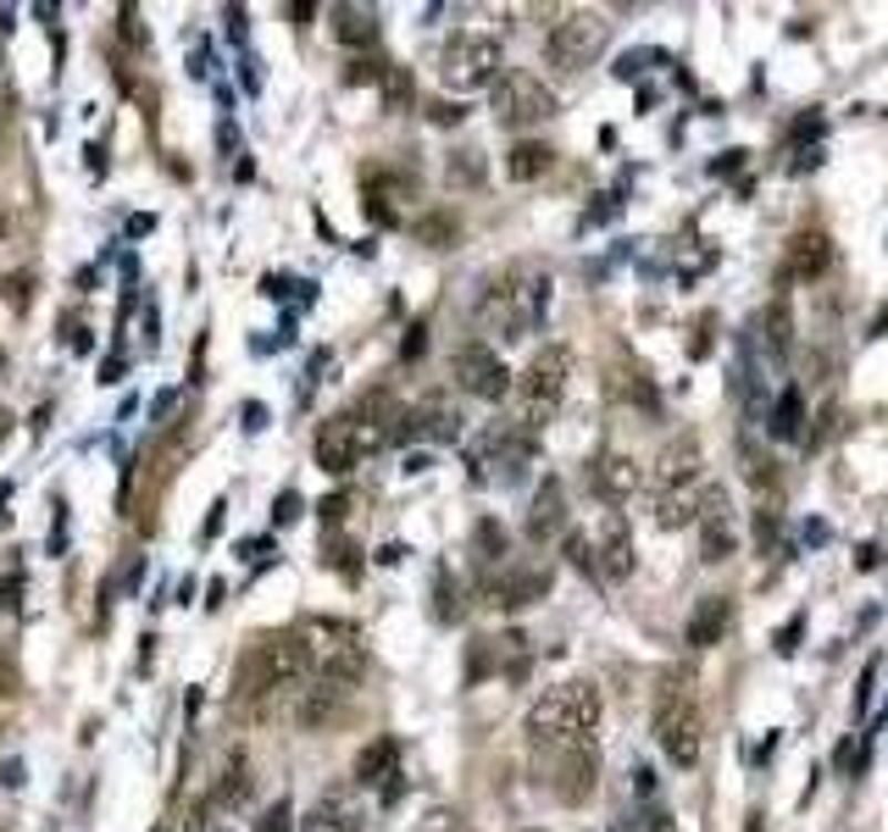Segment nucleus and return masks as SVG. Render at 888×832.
I'll list each match as a JSON object with an SVG mask.
<instances>
[{
    "instance_id": "nucleus-3",
    "label": "nucleus",
    "mask_w": 888,
    "mask_h": 832,
    "mask_svg": "<svg viewBox=\"0 0 888 832\" xmlns=\"http://www.w3.org/2000/svg\"><path fill=\"white\" fill-rule=\"evenodd\" d=\"M595 727H600V688L595 683H556L528 710V738L550 743V749L584 743V738H595Z\"/></svg>"
},
{
    "instance_id": "nucleus-51",
    "label": "nucleus",
    "mask_w": 888,
    "mask_h": 832,
    "mask_svg": "<svg viewBox=\"0 0 888 832\" xmlns=\"http://www.w3.org/2000/svg\"><path fill=\"white\" fill-rule=\"evenodd\" d=\"M0 239H7V211H0Z\"/></svg>"
},
{
    "instance_id": "nucleus-41",
    "label": "nucleus",
    "mask_w": 888,
    "mask_h": 832,
    "mask_svg": "<svg viewBox=\"0 0 888 832\" xmlns=\"http://www.w3.org/2000/svg\"><path fill=\"white\" fill-rule=\"evenodd\" d=\"M18 605H23V578L12 572L7 583H0V611H18Z\"/></svg>"
},
{
    "instance_id": "nucleus-10",
    "label": "nucleus",
    "mask_w": 888,
    "mask_h": 832,
    "mask_svg": "<svg viewBox=\"0 0 888 832\" xmlns=\"http://www.w3.org/2000/svg\"><path fill=\"white\" fill-rule=\"evenodd\" d=\"M550 788H556V799L561 804H584L589 793H595V782H600V749H595V738H584V743H561L556 749V760H550V777H545Z\"/></svg>"
},
{
    "instance_id": "nucleus-9",
    "label": "nucleus",
    "mask_w": 888,
    "mask_h": 832,
    "mask_svg": "<svg viewBox=\"0 0 888 832\" xmlns=\"http://www.w3.org/2000/svg\"><path fill=\"white\" fill-rule=\"evenodd\" d=\"M495 123H506V128H528V123H545L550 112H556V90H545V79H534V73H500L495 79Z\"/></svg>"
},
{
    "instance_id": "nucleus-50",
    "label": "nucleus",
    "mask_w": 888,
    "mask_h": 832,
    "mask_svg": "<svg viewBox=\"0 0 888 832\" xmlns=\"http://www.w3.org/2000/svg\"><path fill=\"white\" fill-rule=\"evenodd\" d=\"M7 434H12V416H7V410H0V439H7Z\"/></svg>"
},
{
    "instance_id": "nucleus-2",
    "label": "nucleus",
    "mask_w": 888,
    "mask_h": 832,
    "mask_svg": "<svg viewBox=\"0 0 888 832\" xmlns=\"http://www.w3.org/2000/svg\"><path fill=\"white\" fill-rule=\"evenodd\" d=\"M306 677H317L306 638H300V633H267V638H256V644L245 649V661H239L234 705L250 710L256 699H272V694H283V688H300Z\"/></svg>"
},
{
    "instance_id": "nucleus-33",
    "label": "nucleus",
    "mask_w": 888,
    "mask_h": 832,
    "mask_svg": "<svg viewBox=\"0 0 888 832\" xmlns=\"http://www.w3.org/2000/svg\"><path fill=\"white\" fill-rule=\"evenodd\" d=\"M500 555H506V528L484 517V522H478V561H484V566H495Z\"/></svg>"
},
{
    "instance_id": "nucleus-39",
    "label": "nucleus",
    "mask_w": 888,
    "mask_h": 832,
    "mask_svg": "<svg viewBox=\"0 0 888 832\" xmlns=\"http://www.w3.org/2000/svg\"><path fill=\"white\" fill-rule=\"evenodd\" d=\"M422 350H427V322H411V327H405V344H400V355H405V361H416Z\"/></svg>"
},
{
    "instance_id": "nucleus-25",
    "label": "nucleus",
    "mask_w": 888,
    "mask_h": 832,
    "mask_svg": "<svg viewBox=\"0 0 888 832\" xmlns=\"http://www.w3.org/2000/svg\"><path fill=\"white\" fill-rule=\"evenodd\" d=\"M411 189L400 184V178H383V173H372L366 178V217L378 222V228H394L400 222V200H405Z\"/></svg>"
},
{
    "instance_id": "nucleus-37",
    "label": "nucleus",
    "mask_w": 888,
    "mask_h": 832,
    "mask_svg": "<svg viewBox=\"0 0 888 832\" xmlns=\"http://www.w3.org/2000/svg\"><path fill=\"white\" fill-rule=\"evenodd\" d=\"M567 555H572L578 572H595V566H600V561H595V544H589L584 533H567Z\"/></svg>"
},
{
    "instance_id": "nucleus-12",
    "label": "nucleus",
    "mask_w": 888,
    "mask_h": 832,
    "mask_svg": "<svg viewBox=\"0 0 888 832\" xmlns=\"http://www.w3.org/2000/svg\"><path fill=\"white\" fill-rule=\"evenodd\" d=\"M739 550V528H733V511H727V495L711 489L705 511H700V561H727Z\"/></svg>"
},
{
    "instance_id": "nucleus-20",
    "label": "nucleus",
    "mask_w": 888,
    "mask_h": 832,
    "mask_svg": "<svg viewBox=\"0 0 888 832\" xmlns=\"http://www.w3.org/2000/svg\"><path fill=\"white\" fill-rule=\"evenodd\" d=\"M344 699H350V688H344V683H322V677H317V683L306 688V699H300V710H295V716H300V727H311V732H317V727L339 721Z\"/></svg>"
},
{
    "instance_id": "nucleus-40",
    "label": "nucleus",
    "mask_w": 888,
    "mask_h": 832,
    "mask_svg": "<svg viewBox=\"0 0 888 832\" xmlns=\"http://www.w3.org/2000/svg\"><path fill=\"white\" fill-rule=\"evenodd\" d=\"M877 672H882V666H877V661H866V672H860V688H855V710H866V705H871V683H877Z\"/></svg>"
},
{
    "instance_id": "nucleus-7",
    "label": "nucleus",
    "mask_w": 888,
    "mask_h": 832,
    "mask_svg": "<svg viewBox=\"0 0 888 832\" xmlns=\"http://www.w3.org/2000/svg\"><path fill=\"white\" fill-rule=\"evenodd\" d=\"M606 45H611V23H606L600 12H567V18L545 34V56H550V67H561V73H584L589 62L606 56Z\"/></svg>"
},
{
    "instance_id": "nucleus-42",
    "label": "nucleus",
    "mask_w": 888,
    "mask_h": 832,
    "mask_svg": "<svg viewBox=\"0 0 888 832\" xmlns=\"http://www.w3.org/2000/svg\"><path fill=\"white\" fill-rule=\"evenodd\" d=\"M256 832H295V826H289V804H283V799H278V804H272V810H267V821H261V826H256Z\"/></svg>"
},
{
    "instance_id": "nucleus-45",
    "label": "nucleus",
    "mask_w": 888,
    "mask_h": 832,
    "mask_svg": "<svg viewBox=\"0 0 888 832\" xmlns=\"http://www.w3.org/2000/svg\"><path fill=\"white\" fill-rule=\"evenodd\" d=\"M344 511H350V495H333V500H322V522H328V528H339V522H344Z\"/></svg>"
},
{
    "instance_id": "nucleus-8",
    "label": "nucleus",
    "mask_w": 888,
    "mask_h": 832,
    "mask_svg": "<svg viewBox=\"0 0 888 832\" xmlns=\"http://www.w3.org/2000/svg\"><path fill=\"white\" fill-rule=\"evenodd\" d=\"M438 79L451 90H495L500 79V40L495 34H456L438 51Z\"/></svg>"
},
{
    "instance_id": "nucleus-43",
    "label": "nucleus",
    "mask_w": 888,
    "mask_h": 832,
    "mask_svg": "<svg viewBox=\"0 0 888 832\" xmlns=\"http://www.w3.org/2000/svg\"><path fill=\"white\" fill-rule=\"evenodd\" d=\"M427 117H433V123H462V117H467V106H462V101H456V106H451V101H433V106H427Z\"/></svg>"
},
{
    "instance_id": "nucleus-35",
    "label": "nucleus",
    "mask_w": 888,
    "mask_h": 832,
    "mask_svg": "<svg viewBox=\"0 0 888 832\" xmlns=\"http://www.w3.org/2000/svg\"><path fill=\"white\" fill-rule=\"evenodd\" d=\"M462 616V589L451 583V572H438V622H456Z\"/></svg>"
},
{
    "instance_id": "nucleus-26",
    "label": "nucleus",
    "mask_w": 888,
    "mask_h": 832,
    "mask_svg": "<svg viewBox=\"0 0 888 832\" xmlns=\"http://www.w3.org/2000/svg\"><path fill=\"white\" fill-rule=\"evenodd\" d=\"M550 156H556L550 145H539V139H523V145L506 156V173H512L517 184H534V178H545V173H550Z\"/></svg>"
},
{
    "instance_id": "nucleus-17",
    "label": "nucleus",
    "mask_w": 888,
    "mask_h": 832,
    "mask_svg": "<svg viewBox=\"0 0 888 832\" xmlns=\"http://www.w3.org/2000/svg\"><path fill=\"white\" fill-rule=\"evenodd\" d=\"M827 261H833V245H827V233H816V228H799V233L788 239L783 278H822V272H827Z\"/></svg>"
},
{
    "instance_id": "nucleus-4",
    "label": "nucleus",
    "mask_w": 888,
    "mask_h": 832,
    "mask_svg": "<svg viewBox=\"0 0 888 832\" xmlns=\"http://www.w3.org/2000/svg\"><path fill=\"white\" fill-rule=\"evenodd\" d=\"M567 383H572V350H567V344H545V350H534V361L523 366V377H517V388H512L517 428H523V434L545 428L550 416L561 410Z\"/></svg>"
},
{
    "instance_id": "nucleus-11",
    "label": "nucleus",
    "mask_w": 888,
    "mask_h": 832,
    "mask_svg": "<svg viewBox=\"0 0 888 832\" xmlns=\"http://www.w3.org/2000/svg\"><path fill=\"white\" fill-rule=\"evenodd\" d=\"M456 383L467 388V394H478V399H506L517 383H512V372H506V361L484 344V339H473V344H462L456 350Z\"/></svg>"
},
{
    "instance_id": "nucleus-48",
    "label": "nucleus",
    "mask_w": 888,
    "mask_h": 832,
    "mask_svg": "<svg viewBox=\"0 0 888 832\" xmlns=\"http://www.w3.org/2000/svg\"><path fill=\"white\" fill-rule=\"evenodd\" d=\"M223 511H228V506H223V500H217V506H211V517H206V539H211V533H217V528H223Z\"/></svg>"
},
{
    "instance_id": "nucleus-19",
    "label": "nucleus",
    "mask_w": 888,
    "mask_h": 832,
    "mask_svg": "<svg viewBox=\"0 0 888 832\" xmlns=\"http://www.w3.org/2000/svg\"><path fill=\"white\" fill-rule=\"evenodd\" d=\"M300 832H361V804L350 793H322L300 821Z\"/></svg>"
},
{
    "instance_id": "nucleus-22",
    "label": "nucleus",
    "mask_w": 888,
    "mask_h": 832,
    "mask_svg": "<svg viewBox=\"0 0 888 832\" xmlns=\"http://www.w3.org/2000/svg\"><path fill=\"white\" fill-rule=\"evenodd\" d=\"M755 339L766 344L772 361H783V355L794 350V311H788V300H772V305L755 316Z\"/></svg>"
},
{
    "instance_id": "nucleus-16",
    "label": "nucleus",
    "mask_w": 888,
    "mask_h": 832,
    "mask_svg": "<svg viewBox=\"0 0 888 832\" xmlns=\"http://www.w3.org/2000/svg\"><path fill=\"white\" fill-rule=\"evenodd\" d=\"M650 483H655V495H672V489H683V483H700V445H694V439L667 445L661 461H655V472H650Z\"/></svg>"
},
{
    "instance_id": "nucleus-14",
    "label": "nucleus",
    "mask_w": 888,
    "mask_h": 832,
    "mask_svg": "<svg viewBox=\"0 0 888 832\" xmlns=\"http://www.w3.org/2000/svg\"><path fill=\"white\" fill-rule=\"evenodd\" d=\"M595 555H600V572H606L611 583H622V578L633 572V533H628V517H622V511H606V517H600V544H595Z\"/></svg>"
},
{
    "instance_id": "nucleus-49",
    "label": "nucleus",
    "mask_w": 888,
    "mask_h": 832,
    "mask_svg": "<svg viewBox=\"0 0 888 832\" xmlns=\"http://www.w3.org/2000/svg\"><path fill=\"white\" fill-rule=\"evenodd\" d=\"M650 832H678V826H672L667 815H655V826H650Z\"/></svg>"
},
{
    "instance_id": "nucleus-13",
    "label": "nucleus",
    "mask_w": 888,
    "mask_h": 832,
    "mask_svg": "<svg viewBox=\"0 0 888 832\" xmlns=\"http://www.w3.org/2000/svg\"><path fill=\"white\" fill-rule=\"evenodd\" d=\"M589 478H595V495H600V500H611V506L633 500V495H639V483H644L639 461H633V456H622V450H606V456H595Z\"/></svg>"
},
{
    "instance_id": "nucleus-18",
    "label": "nucleus",
    "mask_w": 888,
    "mask_h": 832,
    "mask_svg": "<svg viewBox=\"0 0 888 832\" xmlns=\"http://www.w3.org/2000/svg\"><path fill=\"white\" fill-rule=\"evenodd\" d=\"M550 594V566H523V572H506V578H495L489 583V600L495 605H534V600H545Z\"/></svg>"
},
{
    "instance_id": "nucleus-30",
    "label": "nucleus",
    "mask_w": 888,
    "mask_h": 832,
    "mask_svg": "<svg viewBox=\"0 0 888 832\" xmlns=\"http://www.w3.org/2000/svg\"><path fill=\"white\" fill-rule=\"evenodd\" d=\"M799 423H805V394L799 388H783L777 410H772V434L777 439H799Z\"/></svg>"
},
{
    "instance_id": "nucleus-32",
    "label": "nucleus",
    "mask_w": 888,
    "mask_h": 832,
    "mask_svg": "<svg viewBox=\"0 0 888 832\" xmlns=\"http://www.w3.org/2000/svg\"><path fill=\"white\" fill-rule=\"evenodd\" d=\"M383 106H389V112H405V106H411V73H405V67H383Z\"/></svg>"
},
{
    "instance_id": "nucleus-23",
    "label": "nucleus",
    "mask_w": 888,
    "mask_h": 832,
    "mask_svg": "<svg viewBox=\"0 0 888 832\" xmlns=\"http://www.w3.org/2000/svg\"><path fill=\"white\" fill-rule=\"evenodd\" d=\"M705 500H711V489H705V483H683V489H672V495H661V500H655V522H661V528L700 522Z\"/></svg>"
},
{
    "instance_id": "nucleus-1",
    "label": "nucleus",
    "mask_w": 888,
    "mask_h": 832,
    "mask_svg": "<svg viewBox=\"0 0 888 832\" xmlns=\"http://www.w3.org/2000/svg\"><path fill=\"white\" fill-rule=\"evenodd\" d=\"M550 311V272L539 261H512L500 267L484 294H478V322L500 339H528Z\"/></svg>"
},
{
    "instance_id": "nucleus-27",
    "label": "nucleus",
    "mask_w": 888,
    "mask_h": 832,
    "mask_svg": "<svg viewBox=\"0 0 888 832\" xmlns=\"http://www.w3.org/2000/svg\"><path fill=\"white\" fill-rule=\"evenodd\" d=\"M333 34L344 45H372L378 40V18L366 7H333Z\"/></svg>"
},
{
    "instance_id": "nucleus-38",
    "label": "nucleus",
    "mask_w": 888,
    "mask_h": 832,
    "mask_svg": "<svg viewBox=\"0 0 888 832\" xmlns=\"http://www.w3.org/2000/svg\"><path fill=\"white\" fill-rule=\"evenodd\" d=\"M29 283H34L29 272H12L7 283H0V289H7V300H12V311H29Z\"/></svg>"
},
{
    "instance_id": "nucleus-44",
    "label": "nucleus",
    "mask_w": 888,
    "mask_h": 832,
    "mask_svg": "<svg viewBox=\"0 0 888 832\" xmlns=\"http://www.w3.org/2000/svg\"><path fill=\"white\" fill-rule=\"evenodd\" d=\"M272 517H278V528H289V522L300 517V495H278V506H272Z\"/></svg>"
},
{
    "instance_id": "nucleus-29",
    "label": "nucleus",
    "mask_w": 888,
    "mask_h": 832,
    "mask_svg": "<svg viewBox=\"0 0 888 832\" xmlns=\"http://www.w3.org/2000/svg\"><path fill=\"white\" fill-rule=\"evenodd\" d=\"M411 233H416V239H422L427 250H444V245H456V233H462V222H456L451 211H427V217H422V222H416Z\"/></svg>"
},
{
    "instance_id": "nucleus-47",
    "label": "nucleus",
    "mask_w": 888,
    "mask_h": 832,
    "mask_svg": "<svg viewBox=\"0 0 888 832\" xmlns=\"http://www.w3.org/2000/svg\"><path fill=\"white\" fill-rule=\"evenodd\" d=\"M772 533H777V511H766V506H761V517H755V539H761V550L772 544Z\"/></svg>"
},
{
    "instance_id": "nucleus-28",
    "label": "nucleus",
    "mask_w": 888,
    "mask_h": 832,
    "mask_svg": "<svg viewBox=\"0 0 888 832\" xmlns=\"http://www.w3.org/2000/svg\"><path fill=\"white\" fill-rule=\"evenodd\" d=\"M561 522H567V511H561V483H545V489H539V500H534L528 533H534V539H545V533H561Z\"/></svg>"
},
{
    "instance_id": "nucleus-24",
    "label": "nucleus",
    "mask_w": 888,
    "mask_h": 832,
    "mask_svg": "<svg viewBox=\"0 0 888 832\" xmlns=\"http://www.w3.org/2000/svg\"><path fill=\"white\" fill-rule=\"evenodd\" d=\"M727 600L722 594H705L700 605H694V616H689V644L694 649H711V644H722V633H727Z\"/></svg>"
},
{
    "instance_id": "nucleus-5",
    "label": "nucleus",
    "mask_w": 888,
    "mask_h": 832,
    "mask_svg": "<svg viewBox=\"0 0 888 832\" xmlns=\"http://www.w3.org/2000/svg\"><path fill=\"white\" fill-rule=\"evenodd\" d=\"M655 743L667 749L672 766H700L705 755V721H700V705L683 683H667L661 699H655Z\"/></svg>"
},
{
    "instance_id": "nucleus-31",
    "label": "nucleus",
    "mask_w": 888,
    "mask_h": 832,
    "mask_svg": "<svg viewBox=\"0 0 888 832\" xmlns=\"http://www.w3.org/2000/svg\"><path fill=\"white\" fill-rule=\"evenodd\" d=\"M484 173H489V167H484V150H478V145H467V150L451 156V184H484Z\"/></svg>"
},
{
    "instance_id": "nucleus-52",
    "label": "nucleus",
    "mask_w": 888,
    "mask_h": 832,
    "mask_svg": "<svg viewBox=\"0 0 888 832\" xmlns=\"http://www.w3.org/2000/svg\"><path fill=\"white\" fill-rule=\"evenodd\" d=\"M0 366H7V355H0Z\"/></svg>"
},
{
    "instance_id": "nucleus-6",
    "label": "nucleus",
    "mask_w": 888,
    "mask_h": 832,
    "mask_svg": "<svg viewBox=\"0 0 888 832\" xmlns=\"http://www.w3.org/2000/svg\"><path fill=\"white\" fill-rule=\"evenodd\" d=\"M300 638H306V649H311V672H317L322 683H344V688H355V683L366 677V649H361L355 627H344V622H306V627H300Z\"/></svg>"
},
{
    "instance_id": "nucleus-46",
    "label": "nucleus",
    "mask_w": 888,
    "mask_h": 832,
    "mask_svg": "<svg viewBox=\"0 0 888 832\" xmlns=\"http://www.w3.org/2000/svg\"><path fill=\"white\" fill-rule=\"evenodd\" d=\"M799 627H805V616H794V622L777 633V655H794V649H799Z\"/></svg>"
},
{
    "instance_id": "nucleus-15",
    "label": "nucleus",
    "mask_w": 888,
    "mask_h": 832,
    "mask_svg": "<svg viewBox=\"0 0 888 832\" xmlns=\"http://www.w3.org/2000/svg\"><path fill=\"white\" fill-rule=\"evenodd\" d=\"M250 788H256V777H250V760H245V755H234V760L223 766V777H217L211 799H206V821H228L234 810H245Z\"/></svg>"
},
{
    "instance_id": "nucleus-34",
    "label": "nucleus",
    "mask_w": 888,
    "mask_h": 832,
    "mask_svg": "<svg viewBox=\"0 0 888 832\" xmlns=\"http://www.w3.org/2000/svg\"><path fill=\"white\" fill-rule=\"evenodd\" d=\"M12 710H18V666L12 655H0V727L12 721Z\"/></svg>"
},
{
    "instance_id": "nucleus-21",
    "label": "nucleus",
    "mask_w": 888,
    "mask_h": 832,
    "mask_svg": "<svg viewBox=\"0 0 888 832\" xmlns=\"http://www.w3.org/2000/svg\"><path fill=\"white\" fill-rule=\"evenodd\" d=\"M400 777V738H372L361 755H355V782L372 788V782H394Z\"/></svg>"
},
{
    "instance_id": "nucleus-36",
    "label": "nucleus",
    "mask_w": 888,
    "mask_h": 832,
    "mask_svg": "<svg viewBox=\"0 0 888 832\" xmlns=\"http://www.w3.org/2000/svg\"><path fill=\"white\" fill-rule=\"evenodd\" d=\"M117 23H123V40H128V45H140V51L151 45V34H145V12H140V7H123V12H117Z\"/></svg>"
}]
</instances>
